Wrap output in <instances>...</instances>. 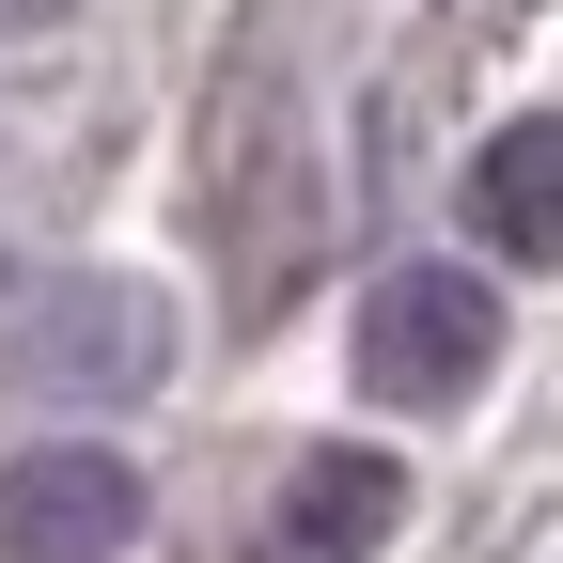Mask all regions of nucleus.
I'll return each mask as SVG.
<instances>
[{
	"label": "nucleus",
	"instance_id": "obj_1",
	"mask_svg": "<svg viewBox=\"0 0 563 563\" xmlns=\"http://www.w3.org/2000/svg\"><path fill=\"white\" fill-rule=\"evenodd\" d=\"M501 361V282L485 266H376L361 329H344V376L361 407H470Z\"/></svg>",
	"mask_w": 563,
	"mask_h": 563
},
{
	"label": "nucleus",
	"instance_id": "obj_5",
	"mask_svg": "<svg viewBox=\"0 0 563 563\" xmlns=\"http://www.w3.org/2000/svg\"><path fill=\"white\" fill-rule=\"evenodd\" d=\"M548 173H563V125H548V110H501V125H485V157H470V235L501 251V266H548V235H563Z\"/></svg>",
	"mask_w": 563,
	"mask_h": 563
},
{
	"label": "nucleus",
	"instance_id": "obj_3",
	"mask_svg": "<svg viewBox=\"0 0 563 563\" xmlns=\"http://www.w3.org/2000/svg\"><path fill=\"white\" fill-rule=\"evenodd\" d=\"M16 376H32V391H110V407H141V391L173 376L157 282H47L32 329H16Z\"/></svg>",
	"mask_w": 563,
	"mask_h": 563
},
{
	"label": "nucleus",
	"instance_id": "obj_6",
	"mask_svg": "<svg viewBox=\"0 0 563 563\" xmlns=\"http://www.w3.org/2000/svg\"><path fill=\"white\" fill-rule=\"evenodd\" d=\"M47 16H63V0H0V32H47Z\"/></svg>",
	"mask_w": 563,
	"mask_h": 563
},
{
	"label": "nucleus",
	"instance_id": "obj_2",
	"mask_svg": "<svg viewBox=\"0 0 563 563\" xmlns=\"http://www.w3.org/2000/svg\"><path fill=\"white\" fill-rule=\"evenodd\" d=\"M141 517H157V485H141V454H110V439L0 454V563H125Z\"/></svg>",
	"mask_w": 563,
	"mask_h": 563
},
{
	"label": "nucleus",
	"instance_id": "obj_4",
	"mask_svg": "<svg viewBox=\"0 0 563 563\" xmlns=\"http://www.w3.org/2000/svg\"><path fill=\"white\" fill-rule=\"evenodd\" d=\"M391 517H407L391 454H298V485L266 517V563H361V548H391Z\"/></svg>",
	"mask_w": 563,
	"mask_h": 563
}]
</instances>
